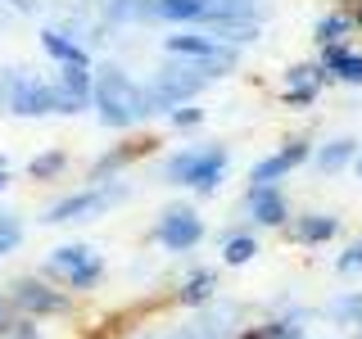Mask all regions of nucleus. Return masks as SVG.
<instances>
[{"label": "nucleus", "instance_id": "f257e3e1", "mask_svg": "<svg viewBox=\"0 0 362 339\" xmlns=\"http://www.w3.org/2000/svg\"><path fill=\"white\" fill-rule=\"evenodd\" d=\"M90 105H95V122L109 131H136L154 118L145 82L132 77L122 64H95V86H90Z\"/></svg>", "mask_w": 362, "mask_h": 339}, {"label": "nucleus", "instance_id": "f03ea898", "mask_svg": "<svg viewBox=\"0 0 362 339\" xmlns=\"http://www.w3.org/2000/svg\"><path fill=\"white\" fill-rule=\"evenodd\" d=\"M226 167H231V150L218 141H204V145H181L158 163V181L163 186H181V190H195V195H218Z\"/></svg>", "mask_w": 362, "mask_h": 339}, {"label": "nucleus", "instance_id": "7ed1b4c3", "mask_svg": "<svg viewBox=\"0 0 362 339\" xmlns=\"http://www.w3.org/2000/svg\"><path fill=\"white\" fill-rule=\"evenodd\" d=\"M132 199V181L118 177V181H100V186H82L73 195H59L41 208V222L45 226H68V222H95L105 213L122 208Z\"/></svg>", "mask_w": 362, "mask_h": 339}, {"label": "nucleus", "instance_id": "20e7f679", "mask_svg": "<svg viewBox=\"0 0 362 339\" xmlns=\"http://www.w3.org/2000/svg\"><path fill=\"white\" fill-rule=\"evenodd\" d=\"M158 50H163V59H181V64L204 68L213 82H218V77H231L235 68H240V50H235V45L209 37V32H199V28H173L158 41Z\"/></svg>", "mask_w": 362, "mask_h": 339}, {"label": "nucleus", "instance_id": "39448f33", "mask_svg": "<svg viewBox=\"0 0 362 339\" xmlns=\"http://www.w3.org/2000/svg\"><path fill=\"white\" fill-rule=\"evenodd\" d=\"M209 82H213V77L204 73V68L181 64V59H163L158 68H150V77H145V95H150L154 118L173 113L177 105H190V100H199L204 90H209Z\"/></svg>", "mask_w": 362, "mask_h": 339}, {"label": "nucleus", "instance_id": "423d86ee", "mask_svg": "<svg viewBox=\"0 0 362 339\" xmlns=\"http://www.w3.org/2000/svg\"><path fill=\"white\" fill-rule=\"evenodd\" d=\"M5 113L14 118H59V90L50 77L32 73L28 64L5 68Z\"/></svg>", "mask_w": 362, "mask_h": 339}, {"label": "nucleus", "instance_id": "0eeeda50", "mask_svg": "<svg viewBox=\"0 0 362 339\" xmlns=\"http://www.w3.org/2000/svg\"><path fill=\"white\" fill-rule=\"evenodd\" d=\"M9 303H14L18 316H37V321H45V316H68L73 312V294L59 290V280L50 276H14L5 285Z\"/></svg>", "mask_w": 362, "mask_h": 339}, {"label": "nucleus", "instance_id": "6e6552de", "mask_svg": "<svg viewBox=\"0 0 362 339\" xmlns=\"http://www.w3.org/2000/svg\"><path fill=\"white\" fill-rule=\"evenodd\" d=\"M204 235H209V226H204V218L190 203H168V208L158 213L150 240L163 249V254H190V249L204 244Z\"/></svg>", "mask_w": 362, "mask_h": 339}, {"label": "nucleus", "instance_id": "1a4fd4ad", "mask_svg": "<svg viewBox=\"0 0 362 339\" xmlns=\"http://www.w3.org/2000/svg\"><path fill=\"white\" fill-rule=\"evenodd\" d=\"M313 136H290L281 150H272L267 158H258L254 167H249V186H281L290 172H299L303 163L313 158Z\"/></svg>", "mask_w": 362, "mask_h": 339}, {"label": "nucleus", "instance_id": "9d476101", "mask_svg": "<svg viewBox=\"0 0 362 339\" xmlns=\"http://www.w3.org/2000/svg\"><path fill=\"white\" fill-rule=\"evenodd\" d=\"M240 208H245V222L254 226V231H258V226L281 231V226L294 218V208H290V199H286V190H281V186H245Z\"/></svg>", "mask_w": 362, "mask_h": 339}, {"label": "nucleus", "instance_id": "9b49d317", "mask_svg": "<svg viewBox=\"0 0 362 339\" xmlns=\"http://www.w3.org/2000/svg\"><path fill=\"white\" fill-rule=\"evenodd\" d=\"M294 244L313 249V244H331L339 231H344V218L339 213H326V208H308V213H294V218L281 226Z\"/></svg>", "mask_w": 362, "mask_h": 339}, {"label": "nucleus", "instance_id": "f8f14e48", "mask_svg": "<svg viewBox=\"0 0 362 339\" xmlns=\"http://www.w3.org/2000/svg\"><path fill=\"white\" fill-rule=\"evenodd\" d=\"M41 50H45V59H50L54 68H95V54H90V45L82 37H73V32L64 28H41Z\"/></svg>", "mask_w": 362, "mask_h": 339}, {"label": "nucleus", "instance_id": "ddd939ff", "mask_svg": "<svg viewBox=\"0 0 362 339\" xmlns=\"http://www.w3.org/2000/svg\"><path fill=\"white\" fill-rule=\"evenodd\" d=\"M54 90H59V118H77L90 109V86H95V68H54Z\"/></svg>", "mask_w": 362, "mask_h": 339}, {"label": "nucleus", "instance_id": "4468645a", "mask_svg": "<svg viewBox=\"0 0 362 339\" xmlns=\"http://www.w3.org/2000/svg\"><path fill=\"white\" fill-rule=\"evenodd\" d=\"M145 154H154V141H122V145H113V150H105L100 158H90V167H86V186H100V181H118V177L136 163V158H145Z\"/></svg>", "mask_w": 362, "mask_h": 339}, {"label": "nucleus", "instance_id": "2eb2a0df", "mask_svg": "<svg viewBox=\"0 0 362 339\" xmlns=\"http://www.w3.org/2000/svg\"><path fill=\"white\" fill-rule=\"evenodd\" d=\"M222 280H218V267H190L186 276H181V285L173 290V303L177 308H209L213 299H218Z\"/></svg>", "mask_w": 362, "mask_h": 339}, {"label": "nucleus", "instance_id": "dca6fc26", "mask_svg": "<svg viewBox=\"0 0 362 339\" xmlns=\"http://www.w3.org/2000/svg\"><path fill=\"white\" fill-rule=\"evenodd\" d=\"M362 150V141H354V136H331V141H322V145H313V172L317 177H339V172H349L354 167V158Z\"/></svg>", "mask_w": 362, "mask_h": 339}, {"label": "nucleus", "instance_id": "f3484780", "mask_svg": "<svg viewBox=\"0 0 362 339\" xmlns=\"http://www.w3.org/2000/svg\"><path fill=\"white\" fill-rule=\"evenodd\" d=\"M317 59L326 64L331 82L339 86H362V50H354V41H339V45H326Z\"/></svg>", "mask_w": 362, "mask_h": 339}, {"label": "nucleus", "instance_id": "a211bd4d", "mask_svg": "<svg viewBox=\"0 0 362 339\" xmlns=\"http://www.w3.org/2000/svg\"><path fill=\"white\" fill-rule=\"evenodd\" d=\"M258 258V235H254V226H231V231L222 235V263L226 267H245V263H254Z\"/></svg>", "mask_w": 362, "mask_h": 339}, {"label": "nucleus", "instance_id": "6ab92c4d", "mask_svg": "<svg viewBox=\"0 0 362 339\" xmlns=\"http://www.w3.org/2000/svg\"><path fill=\"white\" fill-rule=\"evenodd\" d=\"M354 18H349V9H331V14H322L313 23V41L317 50H326V45H339V41H354Z\"/></svg>", "mask_w": 362, "mask_h": 339}, {"label": "nucleus", "instance_id": "aec40b11", "mask_svg": "<svg viewBox=\"0 0 362 339\" xmlns=\"http://www.w3.org/2000/svg\"><path fill=\"white\" fill-rule=\"evenodd\" d=\"M90 254H95V244H82V240L50 249V254H45V276H50V280H64L68 271H73V267H82Z\"/></svg>", "mask_w": 362, "mask_h": 339}, {"label": "nucleus", "instance_id": "412c9836", "mask_svg": "<svg viewBox=\"0 0 362 339\" xmlns=\"http://www.w3.org/2000/svg\"><path fill=\"white\" fill-rule=\"evenodd\" d=\"M105 258H100V254H90L86 258V263L82 267H73V271H68V276L59 280V285L68 290V294H73V299H77V294H90V290H100V280H105Z\"/></svg>", "mask_w": 362, "mask_h": 339}, {"label": "nucleus", "instance_id": "4be33fe9", "mask_svg": "<svg viewBox=\"0 0 362 339\" xmlns=\"http://www.w3.org/2000/svg\"><path fill=\"white\" fill-rule=\"evenodd\" d=\"M322 316L331 326H362V290H339L322 308Z\"/></svg>", "mask_w": 362, "mask_h": 339}, {"label": "nucleus", "instance_id": "5701e85b", "mask_svg": "<svg viewBox=\"0 0 362 339\" xmlns=\"http://www.w3.org/2000/svg\"><path fill=\"white\" fill-rule=\"evenodd\" d=\"M231 339H303V326L286 321V316H263L254 326H240Z\"/></svg>", "mask_w": 362, "mask_h": 339}, {"label": "nucleus", "instance_id": "b1692460", "mask_svg": "<svg viewBox=\"0 0 362 339\" xmlns=\"http://www.w3.org/2000/svg\"><path fill=\"white\" fill-rule=\"evenodd\" d=\"M286 86H331V73H326V64L322 59H303V64H290L286 68V77H281Z\"/></svg>", "mask_w": 362, "mask_h": 339}, {"label": "nucleus", "instance_id": "393cba45", "mask_svg": "<svg viewBox=\"0 0 362 339\" xmlns=\"http://www.w3.org/2000/svg\"><path fill=\"white\" fill-rule=\"evenodd\" d=\"M64 172H68V154H64V150H41V154L28 163V177H32V181H59Z\"/></svg>", "mask_w": 362, "mask_h": 339}, {"label": "nucleus", "instance_id": "a878e982", "mask_svg": "<svg viewBox=\"0 0 362 339\" xmlns=\"http://www.w3.org/2000/svg\"><path fill=\"white\" fill-rule=\"evenodd\" d=\"M168 118V127L173 131H195V127H204V105L199 100H190V105H177L173 113H163Z\"/></svg>", "mask_w": 362, "mask_h": 339}, {"label": "nucleus", "instance_id": "bb28decb", "mask_svg": "<svg viewBox=\"0 0 362 339\" xmlns=\"http://www.w3.org/2000/svg\"><path fill=\"white\" fill-rule=\"evenodd\" d=\"M335 271H339V276H358V271H362V235L344 244V254L335 258Z\"/></svg>", "mask_w": 362, "mask_h": 339}, {"label": "nucleus", "instance_id": "cd10ccee", "mask_svg": "<svg viewBox=\"0 0 362 339\" xmlns=\"http://www.w3.org/2000/svg\"><path fill=\"white\" fill-rule=\"evenodd\" d=\"M0 244H5L9 254L23 244V222H18V213H5V208H0Z\"/></svg>", "mask_w": 362, "mask_h": 339}, {"label": "nucleus", "instance_id": "c85d7f7f", "mask_svg": "<svg viewBox=\"0 0 362 339\" xmlns=\"http://www.w3.org/2000/svg\"><path fill=\"white\" fill-rule=\"evenodd\" d=\"M317 95H322L317 86H286V90H281V105H286V109H313Z\"/></svg>", "mask_w": 362, "mask_h": 339}, {"label": "nucleus", "instance_id": "c756f323", "mask_svg": "<svg viewBox=\"0 0 362 339\" xmlns=\"http://www.w3.org/2000/svg\"><path fill=\"white\" fill-rule=\"evenodd\" d=\"M5 339H45V331H41L37 316H14V326L5 331Z\"/></svg>", "mask_w": 362, "mask_h": 339}, {"label": "nucleus", "instance_id": "7c9ffc66", "mask_svg": "<svg viewBox=\"0 0 362 339\" xmlns=\"http://www.w3.org/2000/svg\"><path fill=\"white\" fill-rule=\"evenodd\" d=\"M14 303H9V294L5 290H0V339H5V331H9V326H14Z\"/></svg>", "mask_w": 362, "mask_h": 339}, {"label": "nucleus", "instance_id": "2f4dec72", "mask_svg": "<svg viewBox=\"0 0 362 339\" xmlns=\"http://www.w3.org/2000/svg\"><path fill=\"white\" fill-rule=\"evenodd\" d=\"M344 9H349V18H354V28L362 32V0H349V5H344Z\"/></svg>", "mask_w": 362, "mask_h": 339}, {"label": "nucleus", "instance_id": "473e14b6", "mask_svg": "<svg viewBox=\"0 0 362 339\" xmlns=\"http://www.w3.org/2000/svg\"><path fill=\"white\" fill-rule=\"evenodd\" d=\"M9 186H14V177H9V167H0V195H5Z\"/></svg>", "mask_w": 362, "mask_h": 339}, {"label": "nucleus", "instance_id": "72a5a7b5", "mask_svg": "<svg viewBox=\"0 0 362 339\" xmlns=\"http://www.w3.org/2000/svg\"><path fill=\"white\" fill-rule=\"evenodd\" d=\"M354 177L362 181V150H358V158H354Z\"/></svg>", "mask_w": 362, "mask_h": 339}, {"label": "nucleus", "instance_id": "f704fd0d", "mask_svg": "<svg viewBox=\"0 0 362 339\" xmlns=\"http://www.w3.org/2000/svg\"><path fill=\"white\" fill-rule=\"evenodd\" d=\"M0 167H9V158H5V154H0Z\"/></svg>", "mask_w": 362, "mask_h": 339}, {"label": "nucleus", "instance_id": "c9c22d12", "mask_svg": "<svg viewBox=\"0 0 362 339\" xmlns=\"http://www.w3.org/2000/svg\"><path fill=\"white\" fill-rule=\"evenodd\" d=\"M141 339H163V335H141Z\"/></svg>", "mask_w": 362, "mask_h": 339}, {"label": "nucleus", "instance_id": "e433bc0d", "mask_svg": "<svg viewBox=\"0 0 362 339\" xmlns=\"http://www.w3.org/2000/svg\"><path fill=\"white\" fill-rule=\"evenodd\" d=\"M5 254H9V249H5V244H0V258H5Z\"/></svg>", "mask_w": 362, "mask_h": 339}, {"label": "nucleus", "instance_id": "4c0bfd02", "mask_svg": "<svg viewBox=\"0 0 362 339\" xmlns=\"http://www.w3.org/2000/svg\"><path fill=\"white\" fill-rule=\"evenodd\" d=\"M358 339H362V326H358Z\"/></svg>", "mask_w": 362, "mask_h": 339}, {"label": "nucleus", "instance_id": "58836bf2", "mask_svg": "<svg viewBox=\"0 0 362 339\" xmlns=\"http://www.w3.org/2000/svg\"><path fill=\"white\" fill-rule=\"evenodd\" d=\"M303 339H308V335H303Z\"/></svg>", "mask_w": 362, "mask_h": 339}]
</instances>
